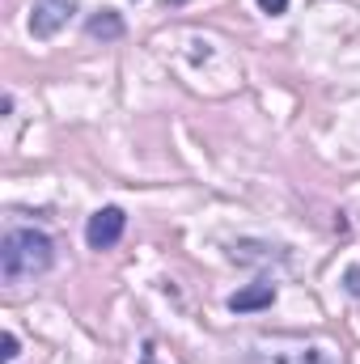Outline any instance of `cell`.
Here are the masks:
<instances>
[{"instance_id":"obj_1","label":"cell","mask_w":360,"mask_h":364,"mask_svg":"<svg viewBox=\"0 0 360 364\" xmlns=\"http://www.w3.org/2000/svg\"><path fill=\"white\" fill-rule=\"evenodd\" d=\"M55 263V246L43 229H9L4 242H0V272L9 284H21V279H34V275H47Z\"/></svg>"},{"instance_id":"obj_2","label":"cell","mask_w":360,"mask_h":364,"mask_svg":"<svg viewBox=\"0 0 360 364\" xmlns=\"http://www.w3.org/2000/svg\"><path fill=\"white\" fill-rule=\"evenodd\" d=\"M255 364H344L331 343H292V348H263Z\"/></svg>"},{"instance_id":"obj_3","label":"cell","mask_w":360,"mask_h":364,"mask_svg":"<svg viewBox=\"0 0 360 364\" xmlns=\"http://www.w3.org/2000/svg\"><path fill=\"white\" fill-rule=\"evenodd\" d=\"M77 13V0H34L30 4V34L34 38H51L68 26V17Z\"/></svg>"},{"instance_id":"obj_4","label":"cell","mask_w":360,"mask_h":364,"mask_svg":"<svg viewBox=\"0 0 360 364\" xmlns=\"http://www.w3.org/2000/svg\"><path fill=\"white\" fill-rule=\"evenodd\" d=\"M123 229H127L123 208H97L85 225V242H90V250H110V246H119Z\"/></svg>"},{"instance_id":"obj_5","label":"cell","mask_w":360,"mask_h":364,"mask_svg":"<svg viewBox=\"0 0 360 364\" xmlns=\"http://www.w3.org/2000/svg\"><path fill=\"white\" fill-rule=\"evenodd\" d=\"M271 305H275V284H246L229 296L233 314H259V309H271Z\"/></svg>"},{"instance_id":"obj_6","label":"cell","mask_w":360,"mask_h":364,"mask_svg":"<svg viewBox=\"0 0 360 364\" xmlns=\"http://www.w3.org/2000/svg\"><path fill=\"white\" fill-rule=\"evenodd\" d=\"M90 38H102V43H110V38H123V17H119L115 9H102V13H93V17H90Z\"/></svg>"},{"instance_id":"obj_7","label":"cell","mask_w":360,"mask_h":364,"mask_svg":"<svg viewBox=\"0 0 360 364\" xmlns=\"http://www.w3.org/2000/svg\"><path fill=\"white\" fill-rule=\"evenodd\" d=\"M17 352H21L17 335H13V331H4V352H0V356H4V364H13V360H17Z\"/></svg>"},{"instance_id":"obj_8","label":"cell","mask_w":360,"mask_h":364,"mask_svg":"<svg viewBox=\"0 0 360 364\" xmlns=\"http://www.w3.org/2000/svg\"><path fill=\"white\" fill-rule=\"evenodd\" d=\"M344 288H348L352 296H360V267H348V272H344Z\"/></svg>"},{"instance_id":"obj_9","label":"cell","mask_w":360,"mask_h":364,"mask_svg":"<svg viewBox=\"0 0 360 364\" xmlns=\"http://www.w3.org/2000/svg\"><path fill=\"white\" fill-rule=\"evenodd\" d=\"M259 9H263V13H271V17H280V13L288 9V0H259Z\"/></svg>"}]
</instances>
